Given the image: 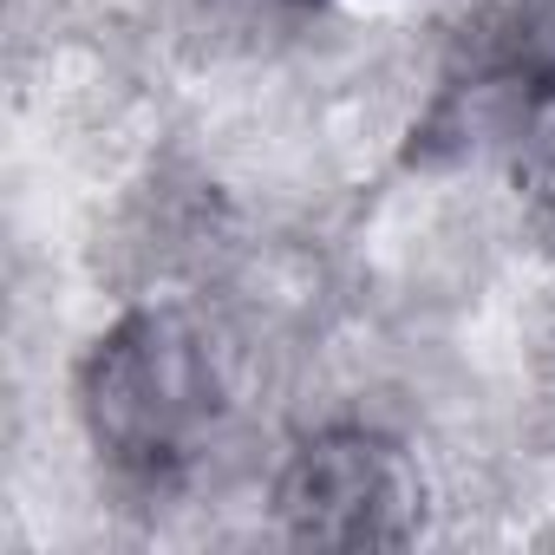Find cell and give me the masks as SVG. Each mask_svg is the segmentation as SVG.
<instances>
[{"mask_svg":"<svg viewBox=\"0 0 555 555\" xmlns=\"http://www.w3.org/2000/svg\"><path fill=\"white\" fill-rule=\"evenodd\" d=\"M222 405L216 360L177 308H144L86 360L92 444L138 477H170Z\"/></svg>","mask_w":555,"mask_h":555,"instance_id":"obj_1","label":"cell"},{"mask_svg":"<svg viewBox=\"0 0 555 555\" xmlns=\"http://www.w3.org/2000/svg\"><path fill=\"white\" fill-rule=\"evenodd\" d=\"M282 522L295 542L321 548H392L418 529L425 490L399 444L373 431H321L282 470Z\"/></svg>","mask_w":555,"mask_h":555,"instance_id":"obj_2","label":"cell"},{"mask_svg":"<svg viewBox=\"0 0 555 555\" xmlns=\"http://www.w3.org/2000/svg\"><path fill=\"white\" fill-rule=\"evenodd\" d=\"M464 60H470L477 92H522V105L548 99L555 92V0L490 8L477 34H464Z\"/></svg>","mask_w":555,"mask_h":555,"instance_id":"obj_3","label":"cell"}]
</instances>
